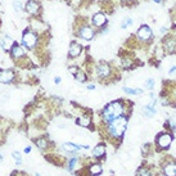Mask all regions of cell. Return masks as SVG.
<instances>
[{
  "mask_svg": "<svg viewBox=\"0 0 176 176\" xmlns=\"http://www.w3.org/2000/svg\"><path fill=\"white\" fill-rule=\"evenodd\" d=\"M126 127H127V117H123V116L117 117L107 123L108 134L112 138H115V139H121L125 134V131H126Z\"/></svg>",
  "mask_w": 176,
  "mask_h": 176,
  "instance_id": "6da1fadb",
  "label": "cell"
},
{
  "mask_svg": "<svg viewBox=\"0 0 176 176\" xmlns=\"http://www.w3.org/2000/svg\"><path fill=\"white\" fill-rule=\"evenodd\" d=\"M123 112H125V105L120 100L111 102L109 104H107L105 108L103 109V120L105 123H108L112 120H115V118L123 116Z\"/></svg>",
  "mask_w": 176,
  "mask_h": 176,
  "instance_id": "7a4b0ae2",
  "label": "cell"
},
{
  "mask_svg": "<svg viewBox=\"0 0 176 176\" xmlns=\"http://www.w3.org/2000/svg\"><path fill=\"white\" fill-rule=\"evenodd\" d=\"M37 42H39V36H37L34 31L31 30H26L23 31V35H22V40H21V45H23L24 48L27 49H34Z\"/></svg>",
  "mask_w": 176,
  "mask_h": 176,
  "instance_id": "3957f363",
  "label": "cell"
},
{
  "mask_svg": "<svg viewBox=\"0 0 176 176\" xmlns=\"http://www.w3.org/2000/svg\"><path fill=\"white\" fill-rule=\"evenodd\" d=\"M157 145L162 149H167L172 143V136L170 135L168 133H162L161 135L157 136Z\"/></svg>",
  "mask_w": 176,
  "mask_h": 176,
  "instance_id": "277c9868",
  "label": "cell"
},
{
  "mask_svg": "<svg viewBox=\"0 0 176 176\" xmlns=\"http://www.w3.org/2000/svg\"><path fill=\"white\" fill-rule=\"evenodd\" d=\"M40 8H41V4L36 0H27L26 5H24V10L27 12L28 14L31 16H36L40 13Z\"/></svg>",
  "mask_w": 176,
  "mask_h": 176,
  "instance_id": "5b68a950",
  "label": "cell"
},
{
  "mask_svg": "<svg viewBox=\"0 0 176 176\" xmlns=\"http://www.w3.org/2000/svg\"><path fill=\"white\" fill-rule=\"evenodd\" d=\"M10 55L13 57L14 59H20L22 57L26 55V49H24V46L21 45V44L14 42V45L10 49Z\"/></svg>",
  "mask_w": 176,
  "mask_h": 176,
  "instance_id": "8992f818",
  "label": "cell"
},
{
  "mask_svg": "<svg viewBox=\"0 0 176 176\" xmlns=\"http://www.w3.org/2000/svg\"><path fill=\"white\" fill-rule=\"evenodd\" d=\"M91 23L93 26L95 27H103L107 24V17L104 13H102V12H98V13H95L93 17H91Z\"/></svg>",
  "mask_w": 176,
  "mask_h": 176,
  "instance_id": "52a82bcc",
  "label": "cell"
},
{
  "mask_svg": "<svg viewBox=\"0 0 176 176\" xmlns=\"http://www.w3.org/2000/svg\"><path fill=\"white\" fill-rule=\"evenodd\" d=\"M79 35H80L81 39H84V40H86V41H89V40L93 39L94 36H95V31H94V28L90 27V26H82V27L80 28Z\"/></svg>",
  "mask_w": 176,
  "mask_h": 176,
  "instance_id": "ba28073f",
  "label": "cell"
},
{
  "mask_svg": "<svg viewBox=\"0 0 176 176\" xmlns=\"http://www.w3.org/2000/svg\"><path fill=\"white\" fill-rule=\"evenodd\" d=\"M138 37H139L141 41L149 40L150 37H152V30H150V27L147 26V24H143V26H140L139 30H138Z\"/></svg>",
  "mask_w": 176,
  "mask_h": 176,
  "instance_id": "9c48e42d",
  "label": "cell"
},
{
  "mask_svg": "<svg viewBox=\"0 0 176 176\" xmlns=\"http://www.w3.org/2000/svg\"><path fill=\"white\" fill-rule=\"evenodd\" d=\"M112 70H111V67L108 63H104V62H102V63H99L98 67H97V75L99 77H102V79H105V77H108L109 75H111Z\"/></svg>",
  "mask_w": 176,
  "mask_h": 176,
  "instance_id": "30bf717a",
  "label": "cell"
},
{
  "mask_svg": "<svg viewBox=\"0 0 176 176\" xmlns=\"http://www.w3.org/2000/svg\"><path fill=\"white\" fill-rule=\"evenodd\" d=\"M14 40L13 37H10L9 35H4L3 37H0V48H2L4 52H8L12 49V46L14 45Z\"/></svg>",
  "mask_w": 176,
  "mask_h": 176,
  "instance_id": "8fae6325",
  "label": "cell"
},
{
  "mask_svg": "<svg viewBox=\"0 0 176 176\" xmlns=\"http://www.w3.org/2000/svg\"><path fill=\"white\" fill-rule=\"evenodd\" d=\"M14 80V72L12 70H2L0 71V82L10 84Z\"/></svg>",
  "mask_w": 176,
  "mask_h": 176,
  "instance_id": "7c38bea8",
  "label": "cell"
},
{
  "mask_svg": "<svg viewBox=\"0 0 176 176\" xmlns=\"http://www.w3.org/2000/svg\"><path fill=\"white\" fill-rule=\"evenodd\" d=\"M82 52V46H81V44H79L77 41H72L71 45H70V50H68V55L71 57V58H76L79 57Z\"/></svg>",
  "mask_w": 176,
  "mask_h": 176,
  "instance_id": "4fadbf2b",
  "label": "cell"
},
{
  "mask_svg": "<svg viewBox=\"0 0 176 176\" xmlns=\"http://www.w3.org/2000/svg\"><path fill=\"white\" fill-rule=\"evenodd\" d=\"M163 175L165 176H176V163L170 162L163 167Z\"/></svg>",
  "mask_w": 176,
  "mask_h": 176,
  "instance_id": "5bb4252c",
  "label": "cell"
},
{
  "mask_svg": "<svg viewBox=\"0 0 176 176\" xmlns=\"http://www.w3.org/2000/svg\"><path fill=\"white\" fill-rule=\"evenodd\" d=\"M77 125H80V126H84V127H89L90 123H91V117L87 116V115H82L80 118H77Z\"/></svg>",
  "mask_w": 176,
  "mask_h": 176,
  "instance_id": "9a60e30c",
  "label": "cell"
},
{
  "mask_svg": "<svg viewBox=\"0 0 176 176\" xmlns=\"http://www.w3.org/2000/svg\"><path fill=\"white\" fill-rule=\"evenodd\" d=\"M105 154V145L104 144H98V145L93 149V156L99 158V157H103Z\"/></svg>",
  "mask_w": 176,
  "mask_h": 176,
  "instance_id": "2e32d148",
  "label": "cell"
},
{
  "mask_svg": "<svg viewBox=\"0 0 176 176\" xmlns=\"http://www.w3.org/2000/svg\"><path fill=\"white\" fill-rule=\"evenodd\" d=\"M62 148H63L64 150H67V152L75 153V152H77V150H80L81 148H82V145H76V144H73V143H64L63 145H62Z\"/></svg>",
  "mask_w": 176,
  "mask_h": 176,
  "instance_id": "e0dca14e",
  "label": "cell"
},
{
  "mask_svg": "<svg viewBox=\"0 0 176 176\" xmlns=\"http://www.w3.org/2000/svg\"><path fill=\"white\" fill-rule=\"evenodd\" d=\"M89 172L93 176H98V175H100V174L103 172V167L100 166L99 163H94V165H91L89 167Z\"/></svg>",
  "mask_w": 176,
  "mask_h": 176,
  "instance_id": "ac0fdd59",
  "label": "cell"
},
{
  "mask_svg": "<svg viewBox=\"0 0 176 176\" xmlns=\"http://www.w3.org/2000/svg\"><path fill=\"white\" fill-rule=\"evenodd\" d=\"M143 112H144V116H147V117H153L156 113H157V111H156V108H154V105H152V104H148V105H145L143 108Z\"/></svg>",
  "mask_w": 176,
  "mask_h": 176,
  "instance_id": "d6986e66",
  "label": "cell"
},
{
  "mask_svg": "<svg viewBox=\"0 0 176 176\" xmlns=\"http://www.w3.org/2000/svg\"><path fill=\"white\" fill-rule=\"evenodd\" d=\"M122 90L125 93H127V94H131V95H140V94H143L141 89H130V87H127V86H125Z\"/></svg>",
  "mask_w": 176,
  "mask_h": 176,
  "instance_id": "ffe728a7",
  "label": "cell"
},
{
  "mask_svg": "<svg viewBox=\"0 0 176 176\" xmlns=\"http://www.w3.org/2000/svg\"><path fill=\"white\" fill-rule=\"evenodd\" d=\"M75 79H76V81H79V82H85V81H86V75H85V72L79 70L77 73L75 75Z\"/></svg>",
  "mask_w": 176,
  "mask_h": 176,
  "instance_id": "44dd1931",
  "label": "cell"
},
{
  "mask_svg": "<svg viewBox=\"0 0 176 176\" xmlns=\"http://www.w3.org/2000/svg\"><path fill=\"white\" fill-rule=\"evenodd\" d=\"M138 175L139 176H153V172L150 171V170H148L147 167H141L139 171H138Z\"/></svg>",
  "mask_w": 176,
  "mask_h": 176,
  "instance_id": "7402d4cb",
  "label": "cell"
},
{
  "mask_svg": "<svg viewBox=\"0 0 176 176\" xmlns=\"http://www.w3.org/2000/svg\"><path fill=\"white\" fill-rule=\"evenodd\" d=\"M13 9L17 12V13L22 12V9H23V4H22L21 0H14V2H13Z\"/></svg>",
  "mask_w": 176,
  "mask_h": 176,
  "instance_id": "603a6c76",
  "label": "cell"
},
{
  "mask_svg": "<svg viewBox=\"0 0 176 176\" xmlns=\"http://www.w3.org/2000/svg\"><path fill=\"white\" fill-rule=\"evenodd\" d=\"M133 23H134V21L131 20V18H125L123 22H122V24H121V27H122V28H127V27L131 26Z\"/></svg>",
  "mask_w": 176,
  "mask_h": 176,
  "instance_id": "cb8c5ba5",
  "label": "cell"
},
{
  "mask_svg": "<svg viewBox=\"0 0 176 176\" xmlns=\"http://www.w3.org/2000/svg\"><path fill=\"white\" fill-rule=\"evenodd\" d=\"M133 66V61L129 59V58H122V67L123 68H130Z\"/></svg>",
  "mask_w": 176,
  "mask_h": 176,
  "instance_id": "d4e9b609",
  "label": "cell"
},
{
  "mask_svg": "<svg viewBox=\"0 0 176 176\" xmlns=\"http://www.w3.org/2000/svg\"><path fill=\"white\" fill-rule=\"evenodd\" d=\"M154 85H156V82H154L153 79H148V80L145 81V87H147V89H149V90L154 89Z\"/></svg>",
  "mask_w": 176,
  "mask_h": 176,
  "instance_id": "484cf974",
  "label": "cell"
},
{
  "mask_svg": "<svg viewBox=\"0 0 176 176\" xmlns=\"http://www.w3.org/2000/svg\"><path fill=\"white\" fill-rule=\"evenodd\" d=\"M36 144H37V147H39L40 149H45L46 145H48L45 139H39V140H36Z\"/></svg>",
  "mask_w": 176,
  "mask_h": 176,
  "instance_id": "4316f807",
  "label": "cell"
},
{
  "mask_svg": "<svg viewBox=\"0 0 176 176\" xmlns=\"http://www.w3.org/2000/svg\"><path fill=\"white\" fill-rule=\"evenodd\" d=\"M77 161H79V160L76 158V157H73L72 160H70V162H68V168H70V170H73L75 167H76Z\"/></svg>",
  "mask_w": 176,
  "mask_h": 176,
  "instance_id": "83f0119b",
  "label": "cell"
},
{
  "mask_svg": "<svg viewBox=\"0 0 176 176\" xmlns=\"http://www.w3.org/2000/svg\"><path fill=\"white\" fill-rule=\"evenodd\" d=\"M13 158L17 161V165H21V162H22V160H21V153L20 152H13Z\"/></svg>",
  "mask_w": 176,
  "mask_h": 176,
  "instance_id": "f1b7e54d",
  "label": "cell"
},
{
  "mask_svg": "<svg viewBox=\"0 0 176 176\" xmlns=\"http://www.w3.org/2000/svg\"><path fill=\"white\" fill-rule=\"evenodd\" d=\"M68 71H70L72 75H76V73H77V71H79V67H76V66H72V67L68 68Z\"/></svg>",
  "mask_w": 176,
  "mask_h": 176,
  "instance_id": "f546056e",
  "label": "cell"
},
{
  "mask_svg": "<svg viewBox=\"0 0 176 176\" xmlns=\"http://www.w3.org/2000/svg\"><path fill=\"white\" fill-rule=\"evenodd\" d=\"M168 73H170V75H176V67H172L171 70H170Z\"/></svg>",
  "mask_w": 176,
  "mask_h": 176,
  "instance_id": "4dcf8cb0",
  "label": "cell"
},
{
  "mask_svg": "<svg viewBox=\"0 0 176 176\" xmlns=\"http://www.w3.org/2000/svg\"><path fill=\"white\" fill-rule=\"evenodd\" d=\"M87 89H89V90H94V89H95V85H94V84L87 85Z\"/></svg>",
  "mask_w": 176,
  "mask_h": 176,
  "instance_id": "1f68e13d",
  "label": "cell"
},
{
  "mask_svg": "<svg viewBox=\"0 0 176 176\" xmlns=\"http://www.w3.org/2000/svg\"><path fill=\"white\" fill-rule=\"evenodd\" d=\"M54 82H55L57 85H58V84H61V77H58V76H57V77L54 79Z\"/></svg>",
  "mask_w": 176,
  "mask_h": 176,
  "instance_id": "d6a6232c",
  "label": "cell"
},
{
  "mask_svg": "<svg viewBox=\"0 0 176 176\" xmlns=\"http://www.w3.org/2000/svg\"><path fill=\"white\" fill-rule=\"evenodd\" d=\"M31 152V148L30 147H26V148H24V153H30Z\"/></svg>",
  "mask_w": 176,
  "mask_h": 176,
  "instance_id": "836d02e7",
  "label": "cell"
},
{
  "mask_svg": "<svg viewBox=\"0 0 176 176\" xmlns=\"http://www.w3.org/2000/svg\"><path fill=\"white\" fill-rule=\"evenodd\" d=\"M166 31H167L166 28H163V27H162V28H161V34H165V32H166Z\"/></svg>",
  "mask_w": 176,
  "mask_h": 176,
  "instance_id": "e575fe53",
  "label": "cell"
},
{
  "mask_svg": "<svg viewBox=\"0 0 176 176\" xmlns=\"http://www.w3.org/2000/svg\"><path fill=\"white\" fill-rule=\"evenodd\" d=\"M154 3H162V0H153Z\"/></svg>",
  "mask_w": 176,
  "mask_h": 176,
  "instance_id": "d590c367",
  "label": "cell"
},
{
  "mask_svg": "<svg viewBox=\"0 0 176 176\" xmlns=\"http://www.w3.org/2000/svg\"><path fill=\"white\" fill-rule=\"evenodd\" d=\"M2 161H3V156H2V154H0V162H2Z\"/></svg>",
  "mask_w": 176,
  "mask_h": 176,
  "instance_id": "8d00e7d4",
  "label": "cell"
},
{
  "mask_svg": "<svg viewBox=\"0 0 176 176\" xmlns=\"http://www.w3.org/2000/svg\"><path fill=\"white\" fill-rule=\"evenodd\" d=\"M36 176H40V175H39V174H36Z\"/></svg>",
  "mask_w": 176,
  "mask_h": 176,
  "instance_id": "74e56055",
  "label": "cell"
}]
</instances>
